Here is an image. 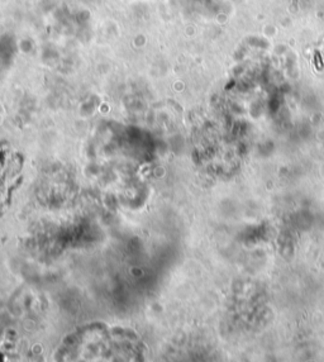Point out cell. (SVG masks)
<instances>
[{
  "label": "cell",
  "instance_id": "cell-2",
  "mask_svg": "<svg viewBox=\"0 0 324 362\" xmlns=\"http://www.w3.org/2000/svg\"><path fill=\"white\" fill-rule=\"evenodd\" d=\"M22 183V161L16 153L0 147V218L8 210Z\"/></svg>",
  "mask_w": 324,
  "mask_h": 362
},
{
  "label": "cell",
  "instance_id": "cell-1",
  "mask_svg": "<svg viewBox=\"0 0 324 362\" xmlns=\"http://www.w3.org/2000/svg\"><path fill=\"white\" fill-rule=\"evenodd\" d=\"M143 357L145 345L135 332L100 323L75 330L55 354L58 361H141Z\"/></svg>",
  "mask_w": 324,
  "mask_h": 362
}]
</instances>
